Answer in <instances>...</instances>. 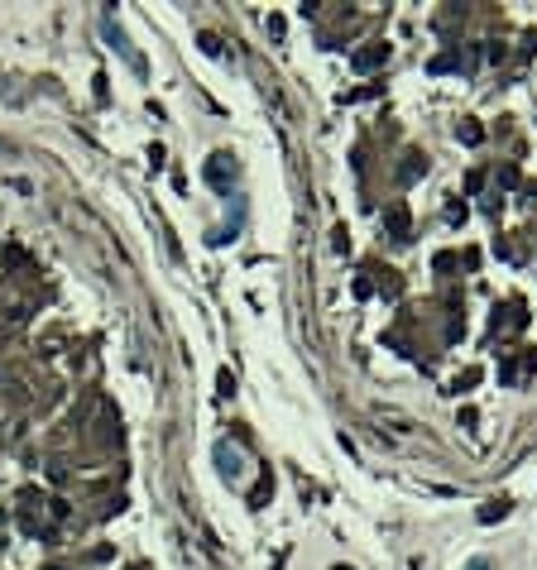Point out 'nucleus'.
Masks as SVG:
<instances>
[{
  "mask_svg": "<svg viewBox=\"0 0 537 570\" xmlns=\"http://www.w3.org/2000/svg\"><path fill=\"white\" fill-rule=\"evenodd\" d=\"M384 221H389L394 240H408V206H403V202H398V206H389V216H384Z\"/></svg>",
  "mask_w": 537,
  "mask_h": 570,
  "instance_id": "1",
  "label": "nucleus"
},
{
  "mask_svg": "<svg viewBox=\"0 0 537 570\" xmlns=\"http://www.w3.org/2000/svg\"><path fill=\"white\" fill-rule=\"evenodd\" d=\"M470 570H485V561H475V566H470Z\"/></svg>",
  "mask_w": 537,
  "mask_h": 570,
  "instance_id": "4",
  "label": "nucleus"
},
{
  "mask_svg": "<svg viewBox=\"0 0 537 570\" xmlns=\"http://www.w3.org/2000/svg\"><path fill=\"white\" fill-rule=\"evenodd\" d=\"M417 173H422V159H417V154H408V163H403V182H408V177H417Z\"/></svg>",
  "mask_w": 537,
  "mask_h": 570,
  "instance_id": "3",
  "label": "nucleus"
},
{
  "mask_svg": "<svg viewBox=\"0 0 537 570\" xmlns=\"http://www.w3.org/2000/svg\"><path fill=\"white\" fill-rule=\"evenodd\" d=\"M384 58H389V48H384V43H374V48H365V53H355V68H360V72H370V68L384 63Z\"/></svg>",
  "mask_w": 537,
  "mask_h": 570,
  "instance_id": "2",
  "label": "nucleus"
}]
</instances>
